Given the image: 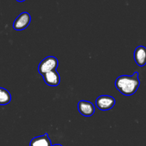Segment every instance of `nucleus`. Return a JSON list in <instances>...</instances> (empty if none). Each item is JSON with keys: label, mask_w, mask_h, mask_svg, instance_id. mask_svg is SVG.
<instances>
[{"label": "nucleus", "mask_w": 146, "mask_h": 146, "mask_svg": "<svg viewBox=\"0 0 146 146\" xmlns=\"http://www.w3.org/2000/svg\"><path fill=\"white\" fill-rule=\"evenodd\" d=\"M139 73L135 71L132 76L123 75L115 80V86L120 93L124 96H132L140 86Z\"/></svg>", "instance_id": "nucleus-1"}, {"label": "nucleus", "mask_w": 146, "mask_h": 146, "mask_svg": "<svg viewBox=\"0 0 146 146\" xmlns=\"http://www.w3.org/2000/svg\"><path fill=\"white\" fill-rule=\"evenodd\" d=\"M58 61L56 57L49 56L46 57L42 60L38 64V71L40 75L42 76L43 74L51 71H55L58 68Z\"/></svg>", "instance_id": "nucleus-2"}, {"label": "nucleus", "mask_w": 146, "mask_h": 146, "mask_svg": "<svg viewBox=\"0 0 146 146\" xmlns=\"http://www.w3.org/2000/svg\"><path fill=\"white\" fill-rule=\"evenodd\" d=\"M115 100L113 97L108 95L100 96L96 101L97 108L101 111H108L115 106Z\"/></svg>", "instance_id": "nucleus-3"}, {"label": "nucleus", "mask_w": 146, "mask_h": 146, "mask_svg": "<svg viewBox=\"0 0 146 146\" xmlns=\"http://www.w3.org/2000/svg\"><path fill=\"white\" fill-rule=\"evenodd\" d=\"M31 22V16L28 12H22L17 17L13 24V28L17 31L27 29Z\"/></svg>", "instance_id": "nucleus-4"}, {"label": "nucleus", "mask_w": 146, "mask_h": 146, "mask_svg": "<svg viewBox=\"0 0 146 146\" xmlns=\"http://www.w3.org/2000/svg\"><path fill=\"white\" fill-rule=\"evenodd\" d=\"M78 110L82 115L90 117L95 113V106L91 102L82 100L78 102Z\"/></svg>", "instance_id": "nucleus-5"}, {"label": "nucleus", "mask_w": 146, "mask_h": 146, "mask_svg": "<svg viewBox=\"0 0 146 146\" xmlns=\"http://www.w3.org/2000/svg\"><path fill=\"white\" fill-rule=\"evenodd\" d=\"M44 82L49 86H57L59 85L61 78L56 70L47 72L42 75Z\"/></svg>", "instance_id": "nucleus-6"}, {"label": "nucleus", "mask_w": 146, "mask_h": 146, "mask_svg": "<svg viewBox=\"0 0 146 146\" xmlns=\"http://www.w3.org/2000/svg\"><path fill=\"white\" fill-rule=\"evenodd\" d=\"M134 59L139 66H144L146 64V47L138 46L134 51Z\"/></svg>", "instance_id": "nucleus-7"}, {"label": "nucleus", "mask_w": 146, "mask_h": 146, "mask_svg": "<svg viewBox=\"0 0 146 146\" xmlns=\"http://www.w3.org/2000/svg\"><path fill=\"white\" fill-rule=\"evenodd\" d=\"M51 139L48 137V133L37 136L31 139L29 146H51Z\"/></svg>", "instance_id": "nucleus-8"}, {"label": "nucleus", "mask_w": 146, "mask_h": 146, "mask_svg": "<svg viewBox=\"0 0 146 146\" xmlns=\"http://www.w3.org/2000/svg\"><path fill=\"white\" fill-rule=\"evenodd\" d=\"M11 101V95L6 88L0 87V105L5 106Z\"/></svg>", "instance_id": "nucleus-9"}, {"label": "nucleus", "mask_w": 146, "mask_h": 146, "mask_svg": "<svg viewBox=\"0 0 146 146\" xmlns=\"http://www.w3.org/2000/svg\"><path fill=\"white\" fill-rule=\"evenodd\" d=\"M51 146H63L62 145H60V144H56V145H53Z\"/></svg>", "instance_id": "nucleus-10"}, {"label": "nucleus", "mask_w": 146, "mask_h": 146, "mask_svg": "<svg viewBox=\"0 0 146 146\" xmlns=\"http://www.w3.org/2000/svg\"><path fill=\"white\" fill-rule=\"evenodd\" d=\"M17 1H19V2H22V1H24L25 0H17Z\"/></svg>", "instance_id": "nucleus-11"}]
</instances>
